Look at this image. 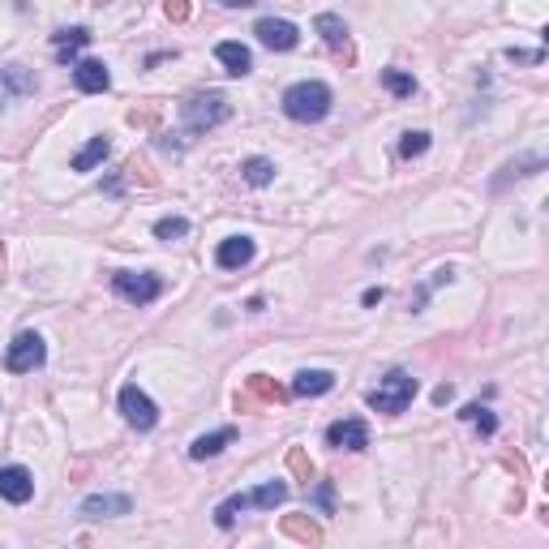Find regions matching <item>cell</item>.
I'll return each instance as SVG.
<instances>
[{"label": "cell", "mask_w": 549, "mask_h": 549, "mask_svg": "<svg viewBox=\"0 0 549 549\" xmlns=\"http://www.w3.org/2000/svg\"><path fill=\"white\" fill-rule=\"evenodd\" d=\"M164 13L172 18V22H185V18H189V4H185V0H167Z\"/></svg>", "instance_id": "cell-30"}, {"label": "cell", "mask_w": 549, "mask_h": 549, "mask_svg": "<svg viewBox=\"0 0 549 549\" xmlns=\"http://www.w3.org/2000/svg\"><path fill=\"white\" fill-rule=\"evenodd\" d=\"M451 395H455V386H451V383H442L438 390H434V404H446V399H451Z\"/></svg>", "instance_id": "cell-32"}, {"label": "cell", "mask_w": 549, "mask_h": 549, "mask_svg": "<svg viewBox=\"0 0 549 549\" xmlns=\"http://www.w3.org/2000/svg\"><path fill=\"white\" fill-rule=\"evenodd\" d=\"M283 112L301 125H313L330 112V86L327 82H297L283 90Z\"/></svg>", "instance_id": "cell-1"}, {"label": "cell", "mask_w": 549, "mask_h": 549, "mask_svg": "<svg viewBox=\"0 0 549 549\" xmlns=\"http://www.w3.org/2000/svg\"><path fill=\"white\" fill-rule=\"evenodd\" d=\"M460 416H464V421H472V425H476V429H481L485 438H490V434H498V416H494L490 408H481V404H468Z\"/></svg>", "instance_id": "cell-25"}, {"label": "cell", "mask_w": 549, "mask_h": 549, "mask_svg": "<svg viewBox=\"0 0 549 549\" xmlns=\"http://www.w3.org/2000/svg\"><path fill=\"white\" fill-rule=\"evenodd\" d=\"M232 442H236V429H232V425H223L215 434H202V438H193L189 460H215L223 446H232Z\"/></svg>", "instance_id": "cell-15"}, {"label": "cell", "mask_w": 549, "mask_h": 549, "mask_svg": "<svg viewBox=\"0 0 549 549\" xmlns=\"http://www.w3.org/2000/svg\"><path fill=\"white\" fill-rule=\"evenodd\" d=\"M288 468H292V476H297V481H305V485L313 481V464H309L305 446H292V451H288Z\"/></svg>", "instance_id": "cell-28"}, {"label": "cell", "mask_w": 549, "mask_h": 549, "mask_svg": "<svg viewBox=\"0 0 549 549\" xmlns=\"http://www.w3.org/2000/svg\"><path fill=\"white\" fill-rule=\"evenodd\" d=\"M215 262H220L223 271H241L253 262V241L249 236H228L220 249H215Z\"/></svg>", "instance_id": "cell-12"}, {"label": "cell", "mask_w": 549, "mask_h": 549, "mask_svg": "<svg viewBox=\"0 0 549 549\" xmlns=\"http://www.w3.org/2000/svg\"><path fill=\"white\" fill-rule=\"evenodd\" d=\"M228 116H232V108H228L223 95H193V99L181 104V120H185L189 134H206V129L223 125Z\"/></svg>", "instance_id": "cell-3"}, {"label": "cell", "mask_w": 549, "mask_h": 549, "mask_svg": "<svg viewBox=\"0 0 549 549\" xmlns=\"http://www.w3.org/2000/svg\"><path fill=\"white\" fill-rule=\"evenodd\" d=\"M318 35L327 39L335 52H344V60H352V48H348V27L339 13H318Z\"/></svg>", "instance_id": "cell-17"}, {"label": "cell", "mask_w": 549, "mask_h": 549, "mask_svg": "<svg viewBox=\"0 0 549 549\" xmlns=\"http://www.w3.org/2000/svg\"><path fill=\"white\" fill-rule=\"evenodd\" d=\"M52 43H56V56H60V60L69 65V60H73V56H78V52L86 48V43H90V30H86V27L56 30V35H52Z\"/></svg>", "instance_id": "cell-20"}, {"label": "cell", "mask_w": 549, "mask_h": 549, "mask_svg": "<svg viewBox=\"0 0 549 549\" xmlns=\"http://www.w3.org/2000/svg\"><path fill=\"white\" fill-rule=\"evenodd\" d=\"M129 498L125 494H95L82 502V515L86 520H112V515H129Z\"/></svg>", "instance_id": "cell-13"}, {"label": "cell", "mask_w": 549, "mask_h": 549, "mask_svg": "<svg viewBox=\"0 0 549 549\" xmlns=\"http://www.w3.org/2000/svg\"><path fill=\"white\" fill-rule=\"evenodd\" d=\"M378 301H383V288H369V292L360 297V305H378Z\"/></svg>", "instance_id": "cell-33"}, {"label": "cell", "mask_w": 549, "mask_h": 549, "mask_svg": "<svg viewBox=\"0 0 549 549\" xmlns=\"http://www.w3.org/2000/svg\"><path fill=\"white\" fill-rule=\"evenodd\" d=\"M0 279H4V249H0Z\"/></svg>", "instance_id": "cell-34"}, {"label": "cell", "mask_w": 549, "mask_h": 549, "mask_svg": "<svg viewBox=\"0 0 549 549\" xmlns=\"http://www.w3.org/2000/svg\"><path fill=\"white\" fill-rule=\"evenodd\" d=\"M330 386H335V374H327V369H301L297 383H292V395L313 399V395H327Z\"/></svg>", "instance_id": "cell-19"}, {"label": "cell", "mask_w": 549, "mask_h": 549, "mask_svg": "<svg viewBox=\"0 0 549 549\" xmlns=\"http://www.w3.org/2000/svg\"><path fill=\"white\" fill-rule=\"evenodd\" d=\"M288 399V390L274 383V378H267V374H249L245 390L236 395V412L253 408V404H267V408H274V404H283Z\"/></svg>", "instance_id": "cell-6"}, {"label": "cell", "mask_w": 549, "mask_h": 549, "mask_svg": "<svg viewBox=\"0 0 549 549\" xmlns=\"http://www.w3.org/2000/svg\"><path fill=\"white\" fill-rule=\"evenodd\" d=\"M412 395H416V378H412L408 369H390L383 383L369 390V408L386 412V416H399L412 404Z\"/></svg>", "instance_id": "cell-2"}, {"label": "cell", "mask_w": 549, "mask_h": 549, "mask_svg": "<svg viewBox=\"0 0 549 549\" xmlns=\"http://www.w3.org/2000/svg\"><path fill=\"white\" fill-rule=\"evenodd\" d=\"M253 35L262 39V48H271V52H292L297 48V39H301V30L292 27V22H283V18H262Z\"/></svg>", "instance_id": "cell-9"}, {"label": "cell", "mask_w": 549, "mask_h": 549, "mask_svg": "<svg viewBox=\"0 0 549 549\" xmlns=\"http://www.w3.org/2000/svg\"><path fill=\"white\" fill-rule=\"evenodd\" d=\"M43 360H48L43 339H39L35 330H22V335L9 344V352H4V369H9V374H30V369H39Z\"/></svg>", "instance_id": "cell-5"}, {"label": "cell", "mask_w": 549, "mask_h": 549, "mask_svg": "<svg viewBox=\"0 0 549 549\" xmlns=\"http://www.w3.org/2000/svg\"><path fill=\"white\" fill-rule=\"evenodd\" d=\"M215 56H220V65L232 73V78H245L249 69H253V56H249L245 43H236V39H223L220 48H215Z\"/></svg>", "instance_id": "cell-14"}, {"label": "cell", "mask_w": 549, "mask_h": 549, "mask_svg": "<svg viewBox=\"0 0 549 549\" xmlns=\"http://www.w3.org/2000/svg\"><path fill=\"white\" fill-rule=\"evenodd\" d=\"M327 446H335V451H365L369 446V425L357 421V416L335 421V425H327Z\"/></svg>", "instance_id": "cell-8"}, {"label": "cell", "mask_w": 549, "mask_h": 549, "mask_svg": "<svg viewBox=\"0 0 549 549\" xmlns=\"http://www.w3.org/2000/svg\"><path fill=\"white\" fill-rule=\"evenodd\" d=\"M35 86H39V78L30 73L27 65L0 69V90H4V99H9V95H35Z\"/></svg>", "instance_id": "cell-18"}, {"label": "cell", "mask_w": 549, "mask_h": 549, "mask_svg": "<svg viewBox=\"0 0 549 549\" xmlns=\"http://www.w3.org/2000/svg\"><path fill=\"white\" fill-rule=\"evenodd\" d=\"M425 151H429V134H425V129L404 134V142H399V155H404V159H416V155H425Z\"/></svg>", "instance_id": "cell-29"}, {"label": "cell", "mask_w": 549, "mask_h": 549, "mask_svg": "<svg viewBox=\"0 0 549 549\" xmlns=\"http://www.w3.org/2000/svg\"><path fill=\"white\" fill-rule=\"evenodd\" d=\"M120 412H125V421H129L134 429H155V421H159L155 399H151L146 390H137V386H125V390H120Z\"/></svg>", "instance_id": "cell-7"}, {"label": "cell", "mask_w": 549, "mask_h": 549, "mask_svg": "<svg viewBox=\"0 0 549 549\" xmlns=\"http://www.w3.org/2000/svg\"><path fill=\"white\" fill-rule=\"evenodd\" d=\"M279 532L292 537V541H301V545H322V528L309 520V515H283V520H279Z\"/></svg>", "instance_id": "cell-16"}, {"label": "cell", "mask_w": 549, "mask_h": 549, "mask_svg": "<svg viewBox=\"0 0 549 549\" xmlns=\"http://www.w3.org/2000/svg\"><path fill=\"white\" fill-rule=\"evenodd\" d=\"M155 236H159V241H181V236H189V220H181V215H167V220L155 223Z\"/></svg>", "instance_id": "cell-27"}, {"label": "cell", "mask_w": 549, "mask_h": 549, "mask_svg": "<svg viewBox=\"0 0 549 549\" xmlns=\"http://www.w3.org/2000/svg\"><path fill=\"white\" fill-rule=\"evenodd\" d=\"M283 498H288V485L283 481H267V485H258L249 494V506H279Z\"/></svg>", "instance_id": "cell-23"}, {"label": "cell", "mask_w": 549, "mask_h": 549, "mask_svg": "<svg viewBox=\"0 0 549 549\" xmlns=\"http://www.w3.org/2000/svg\"><path fill=\"white\" fill-rule=\"evenodd\" d=\"M383 86L390 90V95L408 99L412 90H416V78H412V73H399V69H386V73H383Z\"/></svg>", "instance_id": "cell-26"}, {"label": "cell", "mask_w": 549, "mask_h": 549, "mask_svg": "<svg viewBox=\"0 0 549 549\" xmlns=\"http://www.w3.org/2000/svg\"><path fill=\"white\" fill-rule=\"evenodd\" d=\"M108 155H112V142H108V137H90L82 151L73 155V172H95V167L104 164Z\"/></svg>", "instance_id": "cell-21"}, {"label": "cell", "mask_w": 549, "mask_h": 549, "mask_svg": "<svg viewBox=\"0 0 549 549\" xmlns=\"http://www.w3.org/2000/svg\"><path fill=\"white\" fill-rule=\"evenodd\" d=\"M241 172H245L249 185H271V181H274V164H271V159H262V155L245 159V164H241Z\"/></svg>", "instance_id": "cell-24"}, {"label": "cell", "mask_w": 549, "mask_h": 549, "mask_svg": "<svg viewBox=\"0 0 549 549\" xmlns=\"http://www.w3.org/2000/svg\"><path fill=\"white\" fill-rule=\"evenodd\" d=\"M313 502H318V506H322V511H327V515H330V502H335V490H330V481H322V485H318V494H313Z\"/></svg>", "instance_id": "cell-31"}, {"label": "cell", "mask_w": 549, "mask_h": 549, "mask_svg": "<svg viewBox=\"0 0 549 549\" xmlns=\"http://www.w3.org/2000/svg\"><path fill=\"white\" fill-rule=\"evenodd\" d=\"M73 82L82 95H104L112 86V73L104 60H82V65H73Z\"/></svg>", "instance_id": "cell-11"}, {"label": "cell", "mask_w": 549, "mask_h": 549, "mask_svg": "<svg viewBox=\"0 0 549 549\" xmlns=\"http://www.w3.org/2000/svg\"><path fill=\"white\" fill-rule=\"evenodd\" d=\"M241 511H249V494L223 498L220 506H215V523H220V528H232V523L241 520Z\"/></svg>", "instance_id": "cell-22"}, {"label": "cell", "mask_w": 549, "mask_h": 549, "mask_svg": "<svg viewBox=\"0 0 549 549\" xmlns=\"http://www.w3.org/2000/svg\"><path fill=\"white\" fill-rule=\"evenodd\" d=\"M112 288H116L120 301H129V305H151L164 292L159 274H146V271H116L112 274Z\"/></svg>", "instance_id": "cell-4"}, {"label": "cell", "mask_w": 549, "mask_h": 549, "mask_svg": "<svg viewBox=\"0 0 549 549\" xmlns=\"http://www.w3.org/2000/svg\"><path fill=\"white\" fill-rule=\"evenodd\" d=\"M0 498L13 502V506L30 502V498H35V476H30L27 468H18V464L0 468Z\"/></svg>", "instance_id": "cell-10"}]
</instances>
